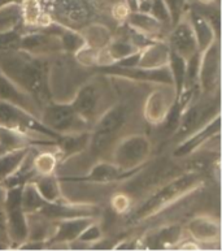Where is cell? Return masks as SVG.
I'll return each mask as SVG.
<instances>
[{
	"mask_svg": "<svg viewBox=\"0 0 222 251\" xmlns=\"http://www.w3.org/2000/svg\"><path fill=\"white\" fill-rule=\"evenodd\" d=\"M173 100H170L168 91L162 89H157L154 93H151L146 99L143 107V115L147 123L152 125L161 124Z\"/></svg>",
	"mask_w": 222,
	"mask_h": 251,
	"instance_id": "19",
	"label": "cell"
},
{
	"mask_svg": "<svg viewBox=\"0 0 222 251\" xmlns=\"http://www.w3.org/2000/svg\"><path fill=\"white\" fill-rule=\"evenodd\" d=\"M106 51L108 52L112 61L121 60L124 57H128L133 53L140 51L136 46H134L128 38H121V39H113L110 42V45L106 47Z\"/></svg>",
	"mask_w": 222,
	"mask_h": 251,
	"instance_id": "31",
	"label": "cell"
},
{
	"mask_svg": "<svg viewBox=\"0 0 222 251\" xmlns=\"http://www.w3.org/2000/svg\"><path fill=\"white\" fill-rule=\"evenodd\" d=\"M21 37H22V34L20 33L19 29L0 34V51L1 50L19 49Z\"/></svg>",
	"mask_w": 222,
	"mask_h": 251,
	"instance_id": "37",
	"label": "cell"
},
{
	"mask_svg": "<svg viewBox=\"0 0 222 251\" xmlns=\"http://www.w3.org/2000/svg\"><path fill=\"white\" fill-rule=\"evenodd\" d=\"M22 23V13L19 1L8 3L0 7V34L19 29Z\"/></svg>",
	"mask_w": 222,
	"mask_h": 251,
	"instance_id": "28",
	"label": "cell"
},
{
	"mask_svg": "<svg viewBox=\"0 0 222 251\" xmlns=\"http://www.w3.org/2000/svg\"><path fill=\"white\" fill-rule=\"evenodd\" d=\"M21 13H22V23L27 25H41L42 23V9L38 0H22L21 3Z\"/></svg>",
	"mask_w": 222,
	"mask_h": 251,
	"instance_id": "33",
	"label": "cell"
},
{
	"mask_svg": "<svg viewBox=\"0 0 222 251\" xmlns=\"http://www.w3.org/2000/svg\"><path fill=\"white\" fill-rule=\"evenodd\" d=\"M99 52H100V50H95L89 47V46H83L82 49L75 52V59L79 64L86 65V67H94V65L98 67Z\"/></svg>",
	"mask_w": 222,
	"mask_h": 251,
	"instance_id": "36",
	"label": "cell"
},
{
	"mask_svg": "<svg viewBox=\"0 0 222 251\" xmlns=\"http://www.w3.org/2000/svg\"><path fill=\"white\" fill-rule=\"evenodd\" d=\"M221 75V49L220 41L200 53L198 87L203 94H213L220 85Z\"/></svg>",
	"mask_w": 222,
	"mask_h": 251,
	"instance_id": "9",
	"label": "cell"
},
{
	"mask_svg": "<svg viewBox=\"0 0 222 251\" xmlns=\"http://www.w3.org/2000/svg\"><path fill=\"white\" fill-rule=\"evenodd\" d=\"M30 151L31 147H21L0 154V185H3L19 171Z\"/></svg>",
	"mask_w": 222,
	"mask_h": 251,
	"instance_id": "25",
	"label": "cell"
},
{
	"mask_svg": "<svg viewBox=\"0 0 222 251\" xmlns=\"http://www.w3.org/2000/svg\"><path fill=\"white\" fill-rule=\"evenodd\" d=\"M4 237L8 240V236H7V229H5V219H4V211L3 208H0V242L4 244L3 240ZM9 242V241H8Z\"/></svg>",
	"mask_w": 222,
	"mask_h": 251,
	"instance_id": "39",
	"label": "cell"
},
{
	"mask_svg": "<svg viewBox=\"0 0 222 251\" xmlns=\"http://www.w3.org/2000/svg\"><path fill=\"white\" fill-rule=\"evenodd\" d=\"M19 49L35 56L43 57L49 53L60 52L63 51V46L59 37L43 29H38L37 31L22 34Z\"/></svg>",
	"mask_w": 222,
	"mask_h": 251,
	"instance_id": "14",
	"label": "cell"
},
{
	"mask_svg": "<svg viewBox=\"0 0 222 251\" xmlns=\"http://www.w3.org/2000/svg\"><path fill=\"white\" fill-rule=\"evenodd\" d=\"M186 230L191 240L200 246L217 244L221 240V223L212 216L200 215L191 219L186 225Z\"/></svg>",
	"mask_w": 222,
	"mask_h": 251,
	"instance_id": "15",
	"label": "cell"
},
{
	"mask_svg": "<svg viewBox=\"0 0 222 251\" xmlns=\"http://www.w3.org/2000/svg\"><path fill=\"white\" fill-rule=\"evenodd\" d=\"M0 127L17 131L33 138L43 137L56 142L61 138L60 134L45 126L34 113L3 99H0Z\"/></svg>",
	"mask_w": 222,
	"mask_h": 251,
	"instance_id": "3",
	"label": "cell"
},
{
	"mask_svg": "<svg viewBox=\"0 0 222 251\" xmlns=\"http://www.w3.org/2000/svg\"><path fill=\"white\" fill-rule=\"evenodd\" d=\"M103 238V229L100 226V224L98 223V220H94L91 223L89 226H87L82 233H81V236L77 238L75 241H78L81 244L83 245H91L95 244V242H98Z\"/></svg>",
	"mask_w": 222,
	"mask_h": 251,
	"instance_id": "35",
	"label": "cell"
},
{
	"mask_svg": "<svg viewBox=\"0 0 222 251\" xmlns=\"http://www.w3.org/2000/svg\"><path fill=\"white\" fill-rule=\"evenodd\" d=\"M203 176L200 173L188 172L174 177L173 180L162 185L161 188L152 193L144 202H142L132 214L128 216V225H138L143 221L154 218L168 207L178 202L203 184Z\"/></svg>",
	"mask_w": 222,
	"mask_h": 251,
	"instance_id": "2",
	"label": "cell"
},
{
	"mask_svg": "<svg viewBox=\"0 0 222 251\" xmlns=\"http://www.w3.org/2000/svg\"><path fill=\"white\" fill-rule=\"evenodd\" d=\"M183 226L181 224H168L158 226L148 232L142 238V248L150 250H164V249L176 248L182 242Z\"/></svg>",
	"mask_w": 222,
	"mask_h": 251,
	"instance_id": "16",
	"label": "cell"
},
{
	"mask_svg": "<svg viewBox=\"0 0 222 251\" xmlns=\"http://www.w3.org/2000/svg\"><path fill=\"white\" fill-rule=\"evenodd\" d=\"M152 152V143L144 134H132L121 138L112 152V161L125 171L142 168Z\"/></svg>",
	"mask_w": 222,
	"mask_h": 251,
	"instance_id": "7",
	"label": "cell"
},
{
	"mask_svg": "<svg viewBox=\"0 0 222 251\" xmlns=\"http://www.w3.org/2000/svg\"><path fill=\"white\" fill-rule=\"evenodd\" d=\"M42 123L60 135L91 130L92 125L77 113L70 103L47 101L42 107Z\"/></svg>",
	"mask_w": 222,
	"mask_h": 251,
	"instance_id": "5",
	"label": "cell"
},
{
	"mask_svg": "<svg viewBox=\"0 0 222 251\" xmlns=\"http://www.w3.org/2000/svg\"><path fill=\"white\" fill-rule=\"evenodd\" d=\"M38 214L55 223L72 218H98L99 207L79 203H65L63 199L57 202H44Z\"/></svg>",
	"mask_w": 222,
	"mask_h": 251,
	"instance_id": "12",
	"label": "cell"
},
{
	"mask_svg": "<svg viewBox=\"0 0 222 251\" xmlns=\"http://www.w3.org/2000/svg\"><path fill=\"white\" fill-rule=\"evenodd\" d=\"M21 191L22 185L7 188L3 203L8 241L13 248H20L23 242H26L29 236L27 215L21 204Z\"/></svg>",
	"mask_w": 222,
	"mask_h": 251,
	"instance_id": "6",
	"label": "cell"
},
{
	"mask_svg": "<svg viewBox=\"0 0 222 251\" xmlns=\"http://www.w3.org/2000/svg\"><path fill=\"white\" fill-rule=\"evenodd\" d=\"M94 220H96V218H72L55 221V230H53V234L51 236L48 242L68 246V245L73 244L81 236V233Z\"/></svg>",
	"mask_w": 222,
	"mask_h": 251,
	"instance_id": "18",
	"label": "cell"
},
{
	"mask_svg": "<svg viewBox=\"0 0 222 251\" xmlns=\"http://www.w3.org/2000/svg\"><path fill=\"white\" fill-rule=\"evenodd\" d=\"M168 67L172 73L173 78V89L174 97L177 98L181 95V93L185 89V78H186V59L179 56L178 53L170 50V56Z\"/></svg>",
	"mask_w": 222,
	"mask_h": 251,
	"instance_id": "29",
	"label": "cell"
},
{
	"mask_svg": "<svg viewBox=\"0 0 222 251\" xmlns=\"http://www.w3.org/2000/svg\"><path fill=\"white\" fill-rule=\"evenodd\" d=\"M187 19L191 24L194 34H195L198 50H199L200 53L209 49L216 41H219L216 29L213 27V23L209 19H207L205 16L192 11L190 12Z\"/></svg>",
	"mask_w": 222,
	"mask_h": 251,
	"instance_id": "21",
	"label": "cell"
},
{
	"mask_svg": "<svg viewBox=\"0 0 222 251\" xmlns=\"http://www.w3.org/2000/svg\"><path fill=\"white\" fill-rule=\"evenodd\" d=\"M13 1H17V0H0V7H3L8 3H13Z\"/></svg>",
	"mask_w": 222,
	"mask_h": 251,
	"instance_id": "41",
	"label": "cell"
},
{
	"mask_svg": "<svg viewBox=\"0 0 222 251\" xmlns=\"http://www.w3.org/2000/svg\"><path fill=\"white\" fill-rule=\"evenodd\" d=\"M143 169L135 168L130 171H125L117 167L113 161H98L92 165L90 172L81 177H63L60 181H74V182H94V184H111V182H121V181L129 180L132 177L136 176Z\"/></svg>",
	"mask_w": 222,
	"mask_h": 251,
	"instance_id": "10",
	"label": "cell"
},
{
	"mask_svg": "<svg viewBox=\"0 0 222 251\" xmlns=\"http://www.w3.org/2000/svg\"><path fill=\"white\" fill-rule=\"evenodd\" d=\"M198 1L201 4H212L215 0H198Z\"/></svg>",
	"mask_w": 222,
	"mask_h": 251,
	"instance_id": "42",
	"label": "cell"
},
{
	"mask_svg": "<svg viewBox=\"0 0 222 251\" xmlns=\"http://www.w3.org/2000/svg\"><path fill=\"white\" fill-rule=\"evenodd\" d=\"M178 248L182 249V250H190V249H191V250H199L200 245L196 244L194 240H187L186 242H183V244L178 245Z\"/></svg>",
	"mask_w": 222,
	"mask_h": 251,
	"instance_id": "40",
	"label": "cell"
},
{
	"mask_svg": "<svg viewBox=\"0 0 222 251\" xmlns=\"http://www.w3.org/2000/svg\"><path fill=\"white\" fill-rule=\"evenodd\" d=\"M83 39L86 42V46L95 50H104L112 41L110 29L102 24H92L85 27L82 31Z\"/></svg>",
	"mask_w": 222,
	"mask_h": 251,
	"instance_id": "27",
	"label": "cell"
},
{
	"mask_svg": "<svg viewBox=\"0 0 222 251\" xmlns=\"http://www.w3.org/2000/svg\"><path fill=\"white\" fill-rule=\"evenodd\" d=\"M98 71L106 75H114V77L129 78L133 81H138V82L158 83L161 86L173 87V78H172V73L168 65L147 69V68L139 67L124 68L118 67L116 64H110L106 67H98Z\"/></svg>",
	"mask_w": 222,
	"mask_h": 251,
	"instance_id": "8",
	"label": "cell"
},
{
	"mask_svg": "<svg viewBox=\"0 0 222 251\" xmlns=\"http://www.w3.org/2000/svg\"><path fill=\"white\" fill-rule=\"evenodd\" d=\"M0 99L11 101L13 104H17L22 108L34 113V109L39 108L35 100L25 91L21 90L19 86H16L11 79H8L4 75L0 73Z\"/></svg>",
	"mask_w": 222,
	"mask_h": 251,
	"instance_id": "23",
	"label": "cell"
},
{
	"mask_svg": "<svg viewBox=\"0 0 222 251\" xmlns=\"http://www.w3.org/2000/svg\"><path fill=\"white\" fill-rule=\"evenodd\" d=\"M125 21H126L128 26L139 31V33L146 34L147 37L156 39V41L161 39L164 26H165V24H162L160 20L154 17L151 13L142 11L129 12Z\"/></svg>",
	"mask_w": 222,
	"mask_h": 251,
	"instance_id": "20",
	"label": "cell"
},
{
	"mask_svg": "<svg viewBox=\"0 0 222 251\" xmlns=\"http://www.w3.org/2000/svg\"><path fill=\"white\" fill-rule=\"evenodd\" d=\"M37 186L39 194L45 202H57L63 201V193H61L60 178L55 175H37L34 180H31Z\"/></svg>",
	"mask_w": 222,
	"mask_h": 251,
	"instance_id": "26",
	"label": "cell"
},
{
	"mask_svg": "<svg viewBox=\"0 0 222 251\" xmlns=\"http://www.w3.org/2000/svg\"><path fill=\"white\" fill-rule=\"evenodd\" d=\"M0 73L30 95L39 108L49 101L48 65L43 57L20 49L1 50Z\"/></svg>",
	"mask_w": 222,
	"mask_h": 251,
	"instance_id": "1",
	"label": "cell"
},
{
	"mask_svg": "<svg viewBox=\"0 0 222 251\" xmlns=\"http://www.w3.org/2000/svg\"><path fill=\"white\" fill-rule=\"evenodd\" d=\"M112 207L117 211V212H120V214L126 212V211L130 208V199H129L126 195H114L112 199Z\"/></svg>",
	"mask_w": 222,
	"mask_h": 251,
	"instance_id": "38",
	"label": "cell"
},
{
	"mask_svg": "<svg viewBox=\"0 0 222 251\" xmlns=\"http://www.w3.org/2000/svg\"><path fill=\"white\" fill-rule=\"evenodd\" d=\"M169 13L170 26H173L186 15L187 0H162Z\"/></svg>",
	"mask_w": 222,
	"mask_h": 251,
	"instance_id": "34",
	"label": "cell"
},
{
	"mask_svg": "<svg viewBox=\"0 0 222 251\" xmlns=\"http://www.w3.org/2000/svg\"><path fill=\"white\" fill-rule=\"evenodd\" d=\"M90 134L91 130L61 135V138L56 142L61 160H67L68 157L81 154L83 150H86L90 142Z\"/></svg>",
	"mask_w": 222,
	"mask_h": 251,
	"instance_id": "24",
	"label": "cell"
},
{
	"mask_svg": "<svg viewBox=\"0 0 222 251\" xmlns=\"http://www.w3.org/2000/svg\"><path fill=\"white\" fill-rule=\"evenodd\" d=\"M221 131V115L217 113L215 117L207 121L203 126L198 127L196 130L186 135L181 142L178 143L177 147L174 149V157H186L192 152H195L199 147L211 141L215 137H219Z\"/></svg>",
	"mask_w": 222,
	"mask_h": 251,
	"instance_id": "11",
	"label": "cell"
},
{
	"mask_svg": "<svg viewBox=\"0 0 222 251\" xmlns=\"http://www.w3.org/2000/svg\"><path fill=\"white\" fill-rule=\"evenodd\" d=\"M100 98H102V94H100L99 87L95 83L89 82L81 86L70 104L79 116L92 124L98 119Z\"/></svg>",
	"mask_w": 222,
	"mask_h": 251,
	"instance_id": "17",
	"label": "cell"
},
{
	"mask_svg": "<svg viewBox=\"0 0 222 251\" xmlns=\"http://www.w3.org/2000/svg\"><path fill=\"white\" fill-rule=\"evenodd\" d=\"M128 117V107L122 103H116L95 120L94 125L91 127L90 142H89V147L92 151V154L99 155L107 150L113 138L125 126Z\"/></svg>",
	"mask_w": 222,
	"mask_h": 251,
	"instance_id": "4",
	"label": "cell"
},
{
	"mask_svg": "<svg viewBox=\"0 0 222 251\" xmlns=\"http://www.w3.org/2000/svg\"><path fill=\"white\" fill-rule=\"evenodd\" d=\"M168 46L172 51L187 60L188 57L199 52L196 43L195 34L186 15L176 25L170 26V33L168 37Z\"/></svg>",
	"mask_w": 222,
	"mask_h": 251,
	"instance_id": "13",
	"label": "cell"
},
{
	"mask_svg": "<svg viewBox=\"0 0 222 251\" xmlns=\"http://www.w3.org/2000/svg\"><path fill=\"white\" fill-rule=\"evenodd\" d=\"M59 163V156L52 152H41L33 159V168L37 175H51L55 173Z\"/></svg>",
	"mask_w": 222,
	"mask_h": 251,
	"instance_id": "32",
	"label": "cell"
},
{
	"mask_svg": "<svg viewBox=\"0 0 222 251\" xmlns=\"http://www.w3.org/2000/svg\"><path fill=\"white\" fill-rule=\"evenodd\" d=\"M44 199L39 194L37 186L33 181H27L22 185V191H21V204L25 211V214H37L41 210L42 206L44 204Z\"/></svg>",
	"mask_w": 222,
	"mask_h": 251,
	"instance_id": "30",
	"label": "cell"
},
{
	"mask_svg": "<svg viewBox=\"0 0 222 251\" xmlns=\"http://www.w3.org/2000/svg\"><path fill=\"white\" fill-rule=\"evenodd\" d=\"M170 47L166 42L155 41L147 47L140 50V56L138 65L139 68H147V69H154V68L166 67L169 63Z\"/></svg>",
	"mask_w": 222,
	"mask_h": 251,
	"instance_id": "22",
	"label": "cell"
}]
</instances>
